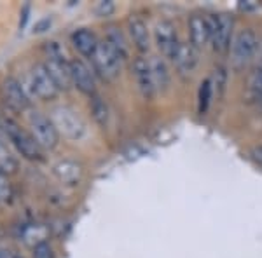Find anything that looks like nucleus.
Masks as SVG:
<instances>
[{"mask_svg":"<svg viewBox=\"0 0 262 258\" xmlns=\"http://www.w3.org/2000/svg\"><path fill=\"white\" fill-rule=\"evenodd\" d=\"M28 126H30L32 136L35 138L42 150H53L58 145L60 133H58L54 122L51 121V117L40 112H30L28 113Z\"/></svg>","mask_w":262,"mask_h":258,"instance_id":"nucleus-4","label":"nucleus"},{"mask_svg":"<svg viewBox=\"0 0 262 258\" xmlns=\"http://www.w3.org/2000/svg\"><path fill=\"white\" fill-rule=\"evenodd\" d=\"M257 7V4H253V2H242L239 4V9H245V11H252V9H255Z\"/></svg>","mask_w":262,"mask_h":258,"instance_id":"nucleus-30","label":"nucleus"},{"mask_svg":"<svg viewBox=\"0 0 262 258\" xmlns=\"http://www.w3.org/2000/svg\"><path fill=\"white\" fill-rule=\"evenodd\" d=\"M2 128L6 133V138L14 145V149L28 160H42L44 159V152H42L40 145L35 142L32 133L19 128L12 119H2Z\"/></svg>","mask_w":262,"mask_h":258,"instance_id":"nucleus-1","label":"nucleus"},{"mask_svg":"<svg viewBox=\"0 0 262 258\" xmlns=\"http://www.w3.org/2000/svg\"><path fill=\"white\" fill-rule=\"evenodd\" d=\"M0 258H23V256L11 251V249H2V251H0Z\"/></svg>","mask_w":262,"mask_h":258,"instance_id":"nucleus-28","label":"nucleus"},{"mask_svg":"<svg viewBox=\"0 0 262 258\" xmlns=\"http://www.w3.org/2000/svg\"><path fill=\"white\" fill-rule=\"evenodd\" d=\"M33 258H54V251L48 241L37 243L35 246H33Z\"/></svg>","mask_w":262,"mask_h":258,"instance_id":"nucleus-24","label":"nucleus"},{"mask_svg":"<svg viewBox=\"0 0 262 258\" xmlns=\"http://www.w3.org/2000/svg\"><path fill=\"white\" fill-rule=\"evenodd\" d=\"M189 44L200 51L212 44V18L203 14H192L189 19Z\"/></svg>","mask_w":262,"mask_h":258,"instance_id":"nucleus-11","label":"nucleus"},{"mask_svg":"<svg viewBox=\"0 0 262 258\" xmlns=\"http://www.w3.org/2000/svg\"><path fill=\"white\" fill-rule=\"evenodd\" d=\"M11 197V187L9 181H7L6 175L0 173V201H7Z\"/></svg>","mask_w":262,"mask_h":258,"instance_id":"nucleus-26","label":"nucleus"},{"mask_svg":"<svg viewBox=\"0 0 262 258\" xmlns=\"http://www.w3.org/2000/svg\"><path fill=\"white\" fill-rule=\"evenodd\" d=\"M49 25H51V19L49 18L39 21V23H37V27H35V32H44V28L49 27Z\"/></svg>","mask_w":262,"mask_h":258,"instance_id":"nucleus-29","label":"nucleus"},{"mask_svg":"<svg viewBox=\"0 0 262 258\" xmlns=\"http://www.w3.org/2000/svg\"><path fill=\"white\" fill-rule=\"evenodd\" d=\"M248 155H250L252 162L255 164L257 168L262 169V143H260V145H257V147H253Z\"/></svg>","mask_w":262,"mask_h":258,"instance_id":"nucleus-27","label":"nucleus"},{"mask_svg":"<svg viewBox=\"0 0 262 258\" xmlns=\"http://www.w3.org/2000/svg\"><path fill=\"white\" fill-rule=\"evenodd\" d=\"M72 44H74V48L77 49L79 54L93 60L100 42L90 28H79V30H75L72 33Z\"/></svg>","mask_w":262,"mask_h":258,"instance_id":"nucleus-16","label":"nucleus"},{"mask_svg":"<svg viewBox=\"0 0 262 258\" xmlns=\"http://www.w3.org/2000/svg\"><path fill=\"white\" fill-rule=\"evenodd\" d=\"M154 42L156 48L159 53L163 54V58L173 60L175 53L180 48V39H179V32L177 27L173 25V21L170 19H159L154 27Z\"/></svg>","mask_w":262,"mask_h":258,"instance_id":"nucleus-7","label":"nucleus"},{"mask_svg":"<svg viewBox=\"0 0 262 258\" xmlns=\"http://www.w3.org/2000/svg\"><path fill=\"white\" fill-rule=\"evenodd\" d=\"M54 175L58 176V180L65 185H75L79 183L82 176V169L77 162L74 160H61L54 166Z\"/></svg>","mask_w":262,"mask_h":258,"instance_id":"nucleus-17","label":"nucleus"},{"mask_svg":"<svg viewBox=\"0 0 262 258\" xmlns=\"http://www.w3.org/2000/svg\"><path fill=\"white\" fill-rule=\"evenodd\" d=\"M212 45L217 53H226L232 44L234 19L231 14H212Z\"/></svg>","mask_w":262,"mask_h":258,"instance_id":"nucleus-9","label":"nucleus"},{"mask_svg":"<svg viewBox=\"0 0 262 258\" xmlns=\"http://www.w3.org/2000/svg\"><path fill=\"white\" fill-rule=\"evenodd\" d=\"M27 86L32 91V95H35L37 98L44 101H51L60 95V87L56 86V82L49 75L44 63H37V65L32 66L30 72H28Z\"/></svg>","mask_w":262,"mask_h":258,"instance_id":"nucleus-5","label":"nucleus"},{"mask_svg":"<svg viewBox=\"0 0 262 258\" xmlns=\"http://www.w3.org/2000/svg\"><path fill=\"white\" fill-rule=\"evenodd\" d=\"M16 168H18V160L0 139V173H4V175L6 173H14Z\"/></svg>","mask_w":262,"mask_h":258,"instance_id":"nucleus-21","label":"nucleus"},{"mask_svg":"<svg viewBox=\"0 0 262 258\" xmlns=\"http://www.w3.org/2000/svg\"><path fill=\"white\" fill-rule=\"evenodd\" d=\"M2 96L6 100V103L9 105L12 110L23 112L30 107V96H28L27 89L23 87V84L18 82L16 79L7 77L2 84Z\"/></svg>","mask_w":262,"mask_h":258,"instance_id":"nucleus-12","label":"nucleus"},{"mask_svg":"<svg viewBox=\"0 0 262 258\" xmlns=\"http://www.w3.org/2000/svg\"><path fill=\"white\" fill-rule=\"evenodd\" d=\"M150 66H152V75H154V82L158 91H168L171 84V74L170 68H168L166 61L163 60L161 56H154L150 58Z\"/></svg>","mask_w":262,"mask_h":258,"instance_id":"nucleus-18","label":"nucleus"},{"mask_svg":"<svg viewBox=\"0 0 262 258\" xmlns=\"http://www.w3.org/2000/svg\"><path fill=\"white\" fill-rule=\"evenodd\" d=\"M248 87H250L252 95L255 98L262 100V63L255 68V72L252 74L250 77V82H248Z\"/></svg>","mask_w":262,"mask_h":258,"instance_id":"nucleus-23","label":"nucleus"},{"mask_svg":"<svg viewBox=\"0 0 262 258\" xmlns=\"http://www.w3.org/2000/svg\"><path fill=\"white\" fill-rule=\"evenodd\" d=\"M213 96V87H212V80L205 79L200 86V92H198V110L200 113H205L208 110V105L212 101Z\"/></svg>","mask_w":262,"mask_h":258,"instance_id":"nucleus-20","label":"nucleus"},{"mask_svg":"<svg viewBox=\"0 0 262 258\" xmlns=\"http://www.w3.org/2000/svg\"><path fill=\"white\" fill-rule=\"evenodd\" d=\"M93 63H95V68L98 70V74L107 80L116 79L121 74L122 58L111 48L107 40L98 44V49L93 56Z\"/></svg>","mask_w":262,"mask_h":258,"instance_id":"nucleus-8","label":"nucleus"},{"mask_svg":"<svg viewBox=\"0 0 262 258\" xmlns=\"http://www.w3.org/2000/svg\"><path fill=\"white\" fill-rule=\"evenodd\" d=\"M128 35L131 44L135 45V49L138 53H147L150 49V33L149 27L140 16L131 14L128 18Z\"/></svg>","mask_w":262,"mask_h":258,"instance_id":"nucleus-14","label":"nucleus"},{"mask_svg":"<svg viewBox=\"0 0 262 258\" xmlns=\"http://www.w3.org/2000/svg\"><path fill=\"white\" fill-rule=\"evenodd\" d=\"M260 107H262V100H260Z\"/></svg>","mask_w":262,"mask_h":258,"instance_id":"nucleus-31","label":"nucleus"},{"mask_svg":"<svg viewBox=\"0 0 262 258\" xmlns=\"http://www.w3.org/2000/svg\"><path fill=\"white\" fill-rule=\"evenodd\" d=\"M91 110H93V115H95L96 122H98L100 126H107V122H108V108H107V105L101 101V98H98V96H93Z\"/></svg>","mask_w":262,"mask_h":258,"instance_id":"nucleus-22","label":"nucleus"},{"mask_svg":"<svg viewBox=\"0 0 262 258\" xmlns=\"http://www.w3.org/2000/svg\"><path fill=\"white\" fill-rule=\"evenodd\" d=\"M48 51V60H46L44 66L48 68L49 75L53 77V80L56 82V86L61 89H69V86L72 84L70 77V61L65 58L61 45L58 42H48L46 45Z\"/></svg>","mask_w":262,"mask_h":258,"instance_id":"nucleus-3","label":"nucleus"},{"mask_svg":"<svg viewBox=\"0 0 262 258\" xmlns=\"http://www.w3.org/2000/svg\"><path fill=\"white\" fill-rule=\"evenodd\" d=\"M171 63L175 65V70L179 72V75L182 77H187V75H191L194 70H196L198 63H200V56H198V49L192 48L191 44H184L182 42L179 51L175 53V56H173Z\"/></svg>","mask_w":262,"mask_h":258,"instance_id":"nucleus-15","label":"nucleus"},{"mask_svg":"<svg viewBox=\"0 0 262 258\" xmlns=\"http://www.w3.org/2000/svg\"><path fill=\"white\" fill-rule=\"evenodd\" d=\"M259 45V39H257V33L252 28H243L234 35L231 45V58L232 65L236 68H243L248 61L253 58Z\"/></svg>","mask_w":262,"mask_h":258,"instance_id":"nucleus-6","label":"nucleus"},{"mask_svg":"<svg viewBox=\"0 0 262 258\" xmlns=\"http://www.w3.org/2000/svg\"><path fill=\"white\" fill-rule=\"evenodd\" d=\"M116 11V6H114V2H98L95 7V12L100 16V18H105V16H111L112 12Z\"/></svg>","mask_w":262,"mask_h":258,"instance_id":"nucleus-25","label":"nucleus"},{"mask_svg":"<svg viewBox=\"0 0 262 258\" xmlns=\"http://www.w3.org/2000/svg\"><path fill=\"white\" fill-rule=\"evenodd\" d=\"M72 84L84 95H95V75L90 66L81 60H70Z\"/></svg>","mask_w":262,"mask_h":258,"instance_id":"nucleus-13","label":"nucleus"},{"mask_svg":"<svg viewBox=\"0 0 262 258\" xmlns=\"http://www.w3.org/2000/svg\"><path fill=\"white\" fill-rule=\"evenodd\" d=\"M111 44V48L116 51L117 54L122 58V60H126L128 58V54H129V44H128V40H126V37L122 35V32L119 30V28H116V27H111L108 28V32H107V39H105Z\"/></svg>","mask_w":262,"mask_h":258,"instance_id":"nucleus-19","label":"nucleus"},{"mask_svg":"<svg viewBox=\"0 0 262 258\" xmlns=\"http://www.w3.org/2000/svg\"><path fill=\"white\" fill-rule=\"evenodd\" d=\"M131 70H133V77H135V82H137V87H138V91H140V95L145 100L154 98V95L158 92V87H156L154 75H152L150 60H147V58H143V56H137L133 60Z\"/></svg>","mask_w":262,"mask_h":258,"instance_id":"nucleus-10","label":"nucleus"},{"mask_svg":"<svg viewBox=\"0 0 262 258\" xmlns=\"http://www.w3.org/2000/svg\"><path fill=\"white\" fill-rule=\"evenodd\" d=\"M51 121L54 122L58 133L72 142H79L86 136V122L74 108L70 107H56L51 112Z\"/></svg>","mask_w":262,"mask_h":258,"instance_id":"nucleus-2","label":"nucleus"}]
</instances>
